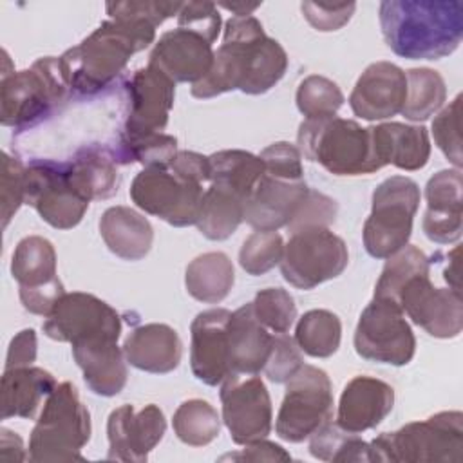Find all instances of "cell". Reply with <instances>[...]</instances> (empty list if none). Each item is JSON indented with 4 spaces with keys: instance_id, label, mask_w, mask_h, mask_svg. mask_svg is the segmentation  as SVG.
I'll return each mask as SVG.
<instances>
[{
    "instance_id": "cell-1",
    "label": "cell",
    "mask_w": 463,
    "mask_h": 463,
    "mask_svg": "<svg viewBox=\"0 0 463 463\" xmlns=\"http://www.w3.org/2000/svg\"><path fill=\"white\" fill-rule=\"evenodd\" d=\"M181 7L183 2H109L110 18L58 58L71 94L85 98L107 89L130 58L156 40V27L179 14Z\"/></svg>"
},
{
    "instance_id": "cell-2",
    "label": "cell",
    "mask_w": 463,
    "mask_h": 463,
    "mask_svg": "<svg viewBox=\"0 0 463 463\" xmlns=\"http://www.w3.org/2000/svg\"><path fill=\"white\" fill-rule=\"evenodd\" d=\"M286 69L284 47L264 33L255 16H232L224 24L222 43L213 52L212 69L192 85V96L208 99L230 90L264 94L282 80Z\"/></svg>"
},
{
    "instance_id": "cell-3",
    "label": "cell",
    "mask_w": 463,
    "mask_h": 463,
    "mask_svg": "<svg viewBox=\"0 0 463 463\" xmlns=\"http://www.w3.org/2000/svg\"><path fill=\"white\" fill-rule=\"evenodd\" d=\"M387 47L407 60H439L463 38L459 0H385L378 11Z\"/></svg>"
},
{
    "instance_id": "cell-4",
    "label": "cell",
    "mask_w": 463,
    "mask_h": 463,
    "mask_svg": "<svg viewBox=\"0 0 463 463\" xmlns=\"http://www.w3.org/2000/svg\"><path fill=\"white\" fill-rule=\"evenodd\" d=\"M298 152L335 175H364L383 168L374 154L371 127L335 116L304 119L297 134Z\"/></svg>"
},
{
    "instance_id": "cell-5",
    "label": "cell",
    "mask_w": 463,
    "mask_h": 463,
    "mask_svg": "<svg viewBox=\"0 0 463 463\" xmlns=\"http://www.w3.org/2000/svg\"><path fill=\"white\" fill-rule=\"evenodd\" d=\"M90 414L71 382L58 383L45 398L43 411L29 438V461H83L81 449L90 439Z\"/></svg>"
},
{
    "instance_id": "cell-6",
    "label": "cell",
    "mask_w": 463,
    "mask_h": 463,
    "mask_svg": "<svg viewBox=\"0 0 463 463\" xmlns=\"http://www.w3.org/2000/svg\"><path fill=\"white\" fill-rule=\"evenodd\" d=\"M374 461L434 463L463 459V414L443 411L398 430L382 432L371 441Z\"/></svg>"
},
{
    "instance_id": "cell-7",
    "label": "cell",
    "mask_w": 463,
    "mask_h": 463,
    "mask_svg": "<svg viewBox=\"0 0 463 463\" xmlns=\"http://www.w3.org/2000/svg\"><path fill=\"white\" fill-rule=\"evenodd\" d=\"M71 94L54 56L36 60L24 71H2L0 123L25 128L47 118Z\"/></svg>"
},
{
    "instance_id": "cell-8",
    "label": "cell",
    "mask_w": 463,
    "mask_h": 463,
    "mask_svg": "<svg viewBox=\"0 0 463 463\" xmlns=\"http://www.w3.org/2000/svg\"><path fill=\"white\" fill-rule=\"evenodd\" d=\"M420 197V186L405 175H391L376 186L362 233L365 251L371 257L389 259L407 246Z\"/></svg>"
},
{
    "instance_id": "cell-9",
    "label": "cell",
    "mask_w": 463,
    "mask_h": 463,
    "mask_svg": "<svg viewBox=\"0 0 463 463\" xmlns=\"http://www.w3.org/2000/svg\"><path fill=\"white\" fill-rule=\"evenodd\" d=\"M333 387L326 371L302 365L288 382L275 432L280 439L300 443L333 418Z\"/></svg>"
},
{
    "instance_id": "cell-10",
    "label": "cell",
    "mask_w": 463,
    "mask_h": 463,
    "mask_svg": "<svg viewBox=\"0 0 463 463\" xmlns=\"http://www.w3.org/2000/svg\"><path fill=\"white\" fill-rule=\"evenodd\" d=\"M349 251L342 237L329 228H304L284 244L280 271L286 282L298 289H313L336 279L347 268Z\"/></svg>"
},
{
    "instance_id": "cell-11",
    "label": "cell",
    "mask_w": 463,
    "mask_h": 463,
    "mask_svg": "<svg viewBox=\"0 0 463 463\" xmlns=\"http://www.w3.org/2000/svg\"><path fill=\"white\" fill-rule=\"evenodd\" d=\"M358 356L389 365H407L416 353V336L402 307L385 298H374L362 311L354 329Z\"/></svg>"
},
{
    "instance_id": "cell-12",
    "label": "cell",
    "mask_w": 463,
    "mask_h": 463,
    "mask_svg": "<svg viewBox=\"0 0 463 463\" xmlns=\"http://www.w3.org/2000/svg\"><path fill=\"white\" fill-rule=\"evenodd\" d=\"M89 199L72 183L69 163L40 159L25 165V204L56 230L78 226Z\"/></svg>"
},
{
    "instance_id": "cell-13",
    "label": "cell",
    "mask_w": 463,
    "mask_h": 463,
    "mask_svg": "<svg viewBox=\"0 0 463 463\" xmlns=\"http://www.w3.org/2000/svg\"><path fill=\"white\" fill-rule=\"evenodd\" d=\"M203 194L201 183L179 177L170 166H146L130 184V199L137 208L175 228L195 224Z\"/></svg>"
},
{
    "instance_id": "cell-14",
    "label": "cell",
    "mask_w": 463,
    "mask_h": 463,
    "mask_svg": "<svg viewBox=\"0 0 463 463\" xmlns=\"http://www.w3.org/2000/svg\"><path fill=\"white\" fill-rule=\"evenodd\" d=\"M222 421L233 443L248 445L271 432V398L257 374H230L221 383Z\"/></svg>"
},
{
    "instance_id": "cell-15",
    "label": "cell",
    "mask_w": 463,
    "mask_h": 463,
    "mask_svg": "<svg viewBox=\"0 0 463 463\" xmlns=\"http://www.w3.org/2000/svg\"><path fill=\"white\" fill-rule=\"evenodd\" d=\"M430 271L409 279L400 289L396 302L402 311L434 338H456L463 329L461 291L436 288Z\"/></svg>"
},
{
    "instance_id": "cell-16",
    "label": "cell",
    "mask_w": 463,
    "mask_h": 463,
    "mask_svg": "<svg viewBox=\"0 0 463 463\" xmlns=\"http://www.w3.org/2000/svg\"><path fill=\"white\" fill-rule=\"evenodd\" d=\"M45 336L56 342H80L92 336L119 338L121 318L105 300L83 293H65L42 326Z\"/></svg>"
},
{
    "instance_id": "cell-17",
    "label": "cell",
    "mask_w": 463,
    "mask_h": 463,
    "mask_svg": "<svg viewBox=\"0 0 463 463\" xmlns=\"http://www.w3.org/2000/svg\"><path fill=\"white\" fill-rule=\"evenodd\" d=\"M128 110L121 134L128 137L163 132L174 107L175 81L154 65L137 69L127 80Z\"/></svg>"
},
{
    "instance_id": "cell-18",
    "label": "cell",
    "mask_w": 463,
    "mask_h": 463,
    "mask_svg": "<svg viewBox=\"0 0 463 463\" xmlns=\"http://www.w3.org/2000/svg\"><path fill=\"white\" fill-rule=\"evenodd\" d=\"M165 430L166 420L157 405L148 403L136 411L134 405L125 403L114 409L107 420V459L143 463L163 439Z\"/></svg>"
},
{
    "instance_id": "cell-19",
    "label": "cell",
    "mask_w": 463,
    "mask_h": 463,
    "mask_svg": "<svg viewBox=\"0 0 463 463\" xmlns=\"http://www.w3.org/2000/svg\"><path fill=\"white\" fill-rule=\"evenodd\" d=\"M232 311L212 307L201 311L190 326V367L194 376L206 385H221L230 376L228 320Z\"/></svg>"
},
{
    "instance_id": "cell-20",
    "label": "cell",
    "mask_w": 463,
    "mask_h": 463,
    "mask_svg": "<svg viewBox=\"0 0 463 463\" xmlns=\"http://www.w3.org/2000/svg\"><path fill=\"white\" fill-rule=\"evenodd\" d=\"M407 98L405 71L391 61H374L356 80L349 96V107L354 116L378 121L402 112Z\"/></svg>"
},
{
    "instance_id": "cell-21",
    "label": "cell",
    "mask_w": 463,
    "mask_h": 463,
    "mask_svg": "<svg viewBox=\"0 0 463 463\" xmlns=\"http://www.w3.org/2000/svg\"><path fill=\"white\" fill-rule=\"evenodd\" d=\"M212 43L184 27H175L161 34L150 52L148 65L163 71L175 83H197L212 69Z\"/></svg>"
},
{
    "instance_id": "cell-22",
    "label": "cell",
    "mask_w": 463,
    "mask_h": 463,
    "mask_svg": "<svg viewBox=\"0 0 463 463\" xmlns=\"http://www.w3.org/2000/svg\"><path fill=\"white\" fill-rule=\"evenodd\" d=\"M309 186L306 181H289L262 174L244 203V221L255 230L277 232L289 224Z\"/></svg>"
},
{
    "instance_id": "cell-23",
    "label": "cell",
    "mask_w": 463,
    "mask_h": 463,
    "mask_svg": "<svg viewBox=\"0 0 463 463\" xmlns=\"http://www.w3.org/2000/svg\"><path fill=\"white\" fill-rule=\"evenodd\" d=\"M461 170H439L425 184L427 212L423 215V233L438 244H452L461 237L463 217Z\"/></svg>"
},
{
    "instance_id": "cell-24",
    "label": "cell",
    "mask_w": 463,
    "mask_h": 463,
    "mask_svg": "<svg viewBox=\"0 0 463 463\" xmlns=\"http://www.w3.org/2000/svg\"><path fill=\"white\" fill-rule=\"evenodd\" d=\"M394 407V389L373 376H354L342 391L336 425L360 434L380 425Z\"/></svg>"
},
{
    "instance_id": "cell-25",
    "label": "cell",
    "mask_w": 463,
    "mask_h": 463,
    "mask_svg": "<svg viewBox=\"0 0 463 463\" xmlns=\"http://www.w3.org/2000/svg\"><path fill=\"white\" fill-rule=\"evenodd\" d=\"M72 356L83 373L87 387L99 396H116L127 385L128 371L118 338L92 336L71 344Z\"/></svg>"
},
{
    "instance_id": "cell-26",
    "label": "cell",
    "mask_w": 463,
    "mask_h": 463,
    "mask_svg": "<svg viewBox=\"0 0 463 463\" xmlns=\"http://www.w3.org/2000/svg\"><path fill=\"white\" fill-rule=\"evenodd\" d=\"M123 354L139 371L166 374L177 369L183 356V342L168 324H143L134 327L125 338Z\"/></svg>"
},
{
    "instance_id": "cell-27",
    "label": "cell",
    "mask_w": 463,
    "mask_h": 463,
    "mask_svg": "<svg viewBox=\"0 0 463 463\" xmlns=\"http://www.w3.org/2000/svg\"><path fill=\"white\" fill-rule=\"evenodd\" d=\"M273 335L255 318L251 302L235 309L228 320L230 374H259L271 354Z\"/></svg>"
},
{
    "instance_id": "cell-28",
    "label": "cell",
    "mask_w": 463,
    "mask_h": 463,
    "mask_svg": "<svg viewBox=\"0 0 463 463\" xmlns=\"http://www.w3.org/2000/svg\"><path fill=\"white\" fill-rule=\"evenodd\" d=\"M374 154L382 166L414 172L423 168L430 157L429 132L421 125H407L398 121L371 127Z\"/></svg>"
},
{
    "instance_id": "cell-29",
    "label": "cell",
    "mask_w": 463,
    "mask_h": 463,
    "mask_svg": "<svg viewBox=\"0 0 463 463\" xmlns=\"http://www.w3.org/2000/svg\"><path fill=\"white\" fill-rule=\"evenodd\" d=\"M99 233L105 246L123 260H141L154 241L150 221L130 206H110L99 219Z\"/></svg>"
},
{
    "instance_id": "cell-30",
    "label": "cell",
    "mask_w": 463,
    "mask_h": 463,
    "mask_svg": "<svg viewBox=\"0 0 463 463\" xmlns=\"http://www.w3.org/2000/svg\"><path fill=\"white\" fill-rule=\"evenodd\" d=\"M54 376L34 365L5 369L2 376V420L33 418L38 405L56 387Z\"/></svg>"
},
{
    "instance_id": "cell-31",
    "label": "cell",
    "mask_w": 463,
    "mask_h": 463,
    "mask_svg": "<svg viewBox=\"0 0 463 463\" xmlns=\"http://www.w3.org/2000/svg\"><path fill=\"white\" fill-rule=\"evenodd\" d=\"M69 172L76 188L89 199H109L118 192V163L110 150L87 146L69 161Z\"/></svg>"
},
{
    "instance_id": "cell-32",
    "label": "cell",
    "mask_w": 463,
    "mask_h": 463,
    "mask_svg": "<svg viewBox=\"0 0 463 463\" xmlns=\"http://www.w3.org/2000/svg\"><path fill=\"white\" fill-rule=\"evenodd\" d=\"M233 282V264L222 251H206L197 255L184 271L188 295L204 304H217L224 300L230 295Z\"/></svg>"
},
{
    "instance_id": "cell-33",
    "label": "cell",
    "mask_w": 463,
    "mask_h": 463,
    "mask_svg": "<svg viewBox=\"0 0 463 463\" xmlns=\"http://www.w3.org/2000/svg\"><path fill=\"white\" fill-rule=\"evenodd\" d=\"M210 159V184L239 195L244 203L264 174L262 159L246 150H219Z\"/></svg>"
},
{
    "instance_id": "cell-34",
    "label": "cell",
    "mask_w": 463,
    "mask_h": 463,
    "mask_svg": "<svg viewBox=\"0 0 463 463\" xmlns=\"http://www.w3.org/2000/svg\"><path fill=\"white\" fill-rule=\"evenodd\" d=\"M11 275L18 288L33 289L51 284L56 275V250L52 242L40 235L24 237L11 259Z\"/></svg>"
},
{
    "instance_id": "cell-35",
    "label": "cell",
    "mask_w": 463,
    "mask_h": 463,
    "mask_svg": "<svg viewBox=\"0 0 463 463\" xmlns=\"http://www.w3.org/2000/svg\"><path fill=\"white\" fill-rule=\"evenodd\" d=\"M244 221V201L219 186L210 184L204 190L195 226L210 241L232 237Z\"/></svg>"
},
{
    "instance_id": "cell-36",
    "label": "cell",
    "mask_w": 463,
    "mask_h": 463,
    "mask_svg": "<svg viewBox=\"0 0 463 463\" xmlns=\"http://www.w3.org/2000/svg\"><path fill=\"white\" fill-rule=\"evenodd\" d=\"M342 340V322L329 309L306 311L295 327V342L300 351L313 358L333 356Z\"/></svg>"
},
{
    "instance_id": "cell-37",
    "label": "cell",
    "mask_w": 463,
    "mask_h": 463,
    "mask_svg": "<svg viewBox=\"0 0 463 463\" xmlns=\"http://www.w3.org/2000/svg\"><path fill=\"white\" fill-rule=\"evenodd\" d=\"M407 98L402 114L409 121H425L434 116L447 99V87L441 74L429 67L409 69Z\"/></svg>"
},
{
    "instance_id": "cell-38",
    "label": "cell",
    "mask_w": 463,
    "mask_h": 463,
    "mask_svg": "<svg viewBox=\"0 0 463 463\" xmlns=\"http://www.w3.org/2000/svg\"><path fill=\"white\" fill-rule=\"evenodd\" d=\"M309 452L313 458L331 463L374 461L371 443L331 421L309 436Z\"/></svg>"
},
{
    "instance_id": "cell-39",
    "label": "cell",
    "mask_w": 463,
    "mask_h": 463,
    "mask_svg": "<svg viewBox=\"0 0 463 463\" xmlns=\"http://www.w3.org/2000/svg\"><path fill=\"white\" fill-rule=\"evenodd\" d=\"M172 427L183 443L190 447H204L219 436L221 418L210 402L192 398L175 409Z\"/></svg>"
},
{
    "instance_id": "cell-40",
    "label": "cell",
    "mask_w": 463,
    "mask_h": 463,
    "mask_svg": "<svg viewBox=\"0 0 463 463\" xmlns=\"http://www.w3.org/2000/svg\"><path fill=\"white\" fill-rule=\"evenodd\" d=\"M118 165L141 163L146 166H170L177 154V139L170 134L157 132L137 137L119 134V139L110 150Z\"/></svg>"
},
{
    "instance_id": "cell-41",
    "label": "cell",
    "mask_w": 463,
    "mask_h": 463,
    "mask_svg": "<svg viewBox=\"0 0 463 463\" xmlns=\"http://www.w3.org/2000/svg\"><path fill=\"white\" fill-rule=\"evenodd\" d=\"M430 271L429 257L412 244L403 246L394 255H391L380 273L374 286V298H385L396 302V297L403 284L418 273ZM398 304V302H396Z\"/></svg>"
},
{
    "instance_id": "cell-42",
    "label": "cell",
    "mask_w": 463,
    "mask_h": 463,
    "mask_svg": "<svg viewBox=\"0 0 463 463\" xmlns=\"http://www.w3.org/2000/svg\"><path fill=\"white\" fill-rule=\"evenodd\" d=\"M297 109L306 119L335 116L344 105V94L340 87L320 74L304 78L297 89Z\"/></svg>"
},
{
    "instance_id": "cell-43",
    "label": "cell",
    "mask_w": 463,
    "mask_h": 463,
    "mask_svg": "<svg viewBox=\"0 0 463 463\" xmlns=\"http://www.w3.org/2000/svg\"><path fill=\"white\" fill-rule=\"evenodd\" d=\"M282 255L284 241L279 232L255 230L239 250V264L248 275L259 277L280 264Z\"/></svg>"
},
{
    "instance_id": "cell-44",
    "label": "cell",
    "mask_w": 463,
    "mask_h": 463,
    "mask_svg": "<svg viewBox=\"0 0 463 463\" xmlns=\"http://www.w3.org/2000/svg\"><path fill=\"white\" fill-rule=\"evenodd\" d=\"M251 309L255 318L273 333H288L297 320V304L282 288L260 289L251 302Z\"/></svg>"
},
{
    "instance_id": "cell-45",
    "label": "cell",
    "mask_w": 463,
    "mask_h": 463,
    "mask_svg": "<svg viewBox=\"0 0 463 463\" xmlns=\"http://www.w3.org/2000/svg\"><path fill=\"white\" fill-rule=\"evenodd\" d=\"M459 114H461V94H458L450 101V105L441 109L432 121L434 143L456 168H461V165H463Z\"/></svg>"
},
{
    "instance_id": "cell-46",
    "label": "cell",
    "mask_w": 463,
    "mask_h": 463,
    "mask_svg": "<svg viewBox=\"0 0 463 463\" xmlns=\"http://www.w3.org/2000/svg\"><path fill=\"white\" fill-rule=\"evenodd\" d=\"M2 226L7 228L13 215L25 204V165L18 157L2 152Z\"/></svg>"
},
{
    "instance_id": "cell-47",
    "label": "cell",
    "mask_w": 463,
    "mask_h": 463,
    "mask_svg": "<svg viewBox=\"0 0 463 463\" xmlns=\"http://www.w3.org/2000/svg\"><path fill=\"white\" fill-rule=\"evenodd\" d=\"M338 213V204L329 195L309 188L297 213L286 226L289 233L304 230V228H329Z\"/></svg>"
},
{
    "instance_id": "cell-48",
    "label": "cell",
    "mask_w": 463,
    "mask_h": 463,
    "mask_svg": "<svg viewBox=\"0 0 463 463\" xmlns=\"http://www.w3.org/2000/svg\"><path fill=\"white\" fill-rule=\"evenodd\" d=\"M302 365L304 360L295 338L288 336L286 333H275L271 354L262 371L268 380L273 383H286Z\"/></svg>"
},
{
    "instance_id": "cell-49",
    "label": "cell",
    "mask_w": 463,
    "mask_h": 463,
    "mask_svg": "<svg viewBox=\"0 0 463 463\" xmlns=\"http://www.w3.org/2000/svg\"><path fill=\"white\" fill-rule=\"evenodd\" d=\"M264 165V174L279 179L289 181H302L304 168H302V156L298 148L288 141H277L266 146L260 156Z\"/></svg>"
},
{
    "instance_id": "cell-50",
    "label": "cell",
    "mask_w": 463,
    "mask_h": 463,
    "mask_svg": "<svg viewBox=\"0 0 463 463\" xmlns=\"http://www.w3.org/2000/svg\"><path fill=\"white\" fill-rule=\"evenodd\" d=\"M221 25L222 20L219 9L212 2H183V7L177 14V27L199 33L210 43L217 40Z\"/></svg>"
},
{
    "instance_id": "cell-51",
    "label": "cell",
    "mask_w": 463,
    "mask_h": 463,
    "mask_svg": "<svg viewBox=\"0 0 463 463\" xmlns=\"http://www.w3.org/2000/svg\"><path fill=\"white\" fill-rule=\"evenodd\" d=\"M300 9L311 27H315L317 31H322V33H329V31H338L351 20V16L356 9V4L349 2V4L331 5V4L302 2Z\"/></svg>"
},
{
    "instance_id": "cell-52",
    "label": "cell",
    "mask_w": 463,
    "mask_h": 463,
    "mask_svg": "<svg viewBox=\"0 0 463 463\" xmlns=\"http://www.w3.org/2000/svg\"><path fill=\"white\" fill-rule=\"evenodd\" d=\"M18 293H20L22 306L29 313L40 315V317H49L52 313L54 306L58 304V300L65 295V288H63L61 280L56 279L51 284L33 288V289L18 288Z\"/></svg>"
},
{
    "instance_id": "cell-53",
    "label": "cell",
    "mask_w": 463,
    "mask_h": 463,
    "mask_svg": "<svg viewBox=\"0 0 463 463\" xmlns=\"http://www.w3.org/2000/svg\"><path fill=\"white\" fill-rule=\"evenodd\" d=\"M170 170L183 179L194 183H206L210 181V159L199 152L192 150H177L175 157L170 163Z\"/></svg>"
},
{
    "instance_id": "cell-54",
    "label": "cell",
    "mask_w": 463,
    "mask_h": 463,
    "mask_svg": "<svg viewBox=\"0 0 463 463\" xmlns=\"http://www.w3.org/2000/svg\"><path fill=\"white\" fill-rule=\"evenodd\" d=\"M36 333L34 329H22L16 333L9 344L5 369L33 365L36 360Z\"/></svg>"
},
{
    "instance_id": "cell-55",
    "label": "cell",
    "mask_w": 463,
    "mask_h": 463,
    "mask_svg": "<svg viewBox=\"0 0 463 463\" xmlns=\"http://www.w3.org/2000/svg\"><path fill=\"white\" fill-rule=\"evenodd\" d=\"M222 459H235V461H291L289 452H286L280 445L264 439H257L246 445L237 454H228Z\"/></svg>"
},
{
    "instance_id": "cell-56",
    "label": "cell",
    "mask_w": 463,
    "mask_h": 463,
    "mask_svg": "<svg viewBox=\"0 0 463 463\" xmlns=\"http://www.w3.org/2000/svg\"><path fill=\"white\" fill-rule=\"evenodd\" d=\"M27 456H25V449H24V443H22V438L2 427L0 429V459L2 461H24Z\"/></svg>"
},
{
    "instance_id": "cell-57",
    "label": "cell",
    "mask_w": 463,
    "mask_h": 463,
    "mask_svg": "<svg viewBox=\"0 0 463 463\" xmlns=\"http://www.w3.org/2000/svg\"><path fill=\"white\" fill-rule=\"evenodd\" d=\"M221 7L232 11L233 16H250L257 7H260V4H244V2H237V4H221Z\"/></svg>"
}]
</instances>
